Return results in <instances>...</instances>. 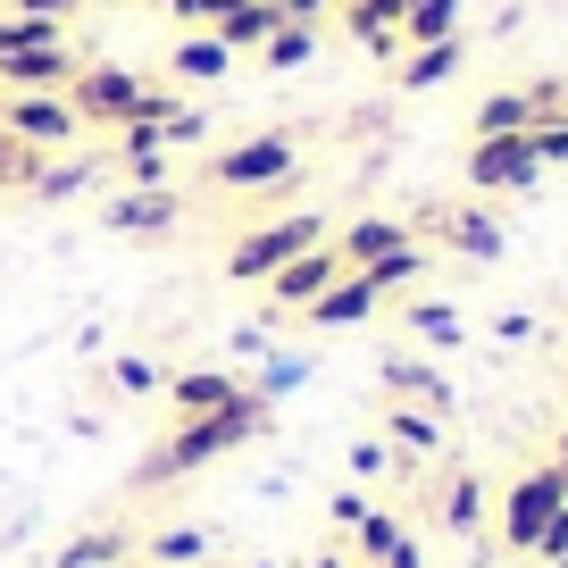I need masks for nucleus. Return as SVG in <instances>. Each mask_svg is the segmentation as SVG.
Segmentation results:
<instances>
[{
    "label": "nucleus",
    "mask_w": 568,
    "mask_h": 568,
    "mask_svg": "<svg viewBox=\"0 0 568 568\" xmlns=\"http://www.w3.org/2000/svg\"><path fill=\"white\" fill-rule=\"evenodd\" d=\"M267 426V402L260 393H243V402H226V409H210V418H184L176 435H168L151 460L134 468V485L151 494V485H176V477H193V468H210V460H226V452H243L251 435Z\"/></svg>",
    "instance_id": "obj_1"
},
{
    "label": "nucleus",
    "mask_w": 568,
    "mask_h": 568,
    "mask_svg": "<svg viewBox=\"0 0 568 568\" xmlns=\"http://www.w3.org/2000/svg\"><path fill=\"white\" fill-rule=\"evenodd\" d=\"M310 243H326V217H318V210H284V217L251 226L243 243L226 251V276H243V284H267L284 260H302Z\"/></svg>",
    "instance_id": "obj_2"
},
{
    "label": "nucleus",
    "mask_w": 568,
    "mask_h": 568,
    "mask_svg": "<svg viewBox=\"0 0 568 568\" xmlns=\"http://www.w3.org/2000/svg\"><path fill=\"white\" fill-rule=\"evenodd\" d=\"M293 168H302L293 134H251V142H226L210 160V184L217 193H267V184H284Z\"/></svg>",
    "instance_id": "obj_3"
},
{
    "label": "nucleus",
    "mask_w": 568,
    "mask_h": 568,
    "mask_svg": "<svg viewBox=\"0 0 568 568\" xmlns=\"http://www.w3.org/2000/svg\"><path fill=\"white\" fill-rule=\"evenodd\" d=\"M568 510V468H527V477L510 485V501H501V544L510 551H535V535H544V518Z\"/></svg>",
    "instance_id": "obj_4"
},
{
    "label": "nucleus",
    "mask_w": 568,
    "mask_h": 568,
    "mask_svg": "<svg viewBox=\"0 0 568 568\" xmlns=\"http://www.w3.org/2000/svg\"><path fill=\"white\" fill-rule=\"evenodd\" d=\"M468 184H477V193H535V184H544V160H535L527 134H477L468 142Z\"/></svg>",
    "instance_id": "obj_5"
},
{
    "label": "nucleus",
    "mask_w": 568,
    "mask_h": 568,
    "mask_svg": "<svg viewBox=\"0 0 568 568\" xmlns=\"http://www.w3.org/2000/svg\"><path fill=\"white\" fill-rule=\"evenodd\" d=\"M0 134L34 142V151H68L84 125H75L68 92H0Z\"/></svg>",
    "instance_id": "obj_6"
},
{
    "label": "nucleus",
    "mask_w": 568,
    "mask_h": 568,
    "mask_svg": "<svg viewBox=\"0 0 568 568\" xmlns=\"http://www.w3.org/2000/svg\"><path fill=\"white\" fill-rule=\"evenodd\" d=\"M68 109H75V125H125L142 109V75L134 68H75Z\"/></svg>",
    "instance_id": "obj_7"
},
{
    "label": "nucleus",
    "mask_w": 568,
    "mask_h": 568,
    "mask_svg": "<svg viewBox=\"0 0 568 568\" xmlns=\"http://www.w3.org/2000/svg\"><path fill=\"white\" fill-rule=\"evenodd\" d=\"M335 276H343V251H335V234H326V243H310L302 260H284L276 276H267V318H276V310H310Z\"/></svg>",
    "instance_id": "obj_8"
},
{
    "label": "nucleus",
    "mask_w": 568,
    "mask_h": 568,
    "mask_svg": "<svg viewBox=\"0 0 568 568\" xmlns=\"http://www.w3.org/2000/svg\"><path fill=\"white\" fill-rule=\"evenodd\" d=\"M418 226H435L460 260H477V267H494L501 251H510V234H501L494 210H418Z\"/></svg>",
    "instance_id": "obj_9"
},
{
    "label": "nucleus",
    "mask_w": 568,
    "mask_h": 568,
    "mask_svg": "<svg viewBox=\"0 0 568 568\" xmlns=\"http://www.w3.org/2000/svg\"><path fill=\"white\" fill-rule=\"evenodd\" d=\"M176 217H184V201L168 193V184H125V193L101 210V226L109 234H168Z\"/></svg>",
    "instance_id": "obj_10"
},
{
    "label": "nucleus",
    "mask_w": 568,
    "mask_h": 568,
    "mask_svg": "<svg viewBox=\"0 0 568 568\" xmlns=\"http://www.w3.org/2000/svg\"><path fill=\"white\" fill-rule=\"evenodd\" d=\"M75 84V51L42 42V51H9L0 59V92H68Z\"/></svg>",
    "instance_id": "obj_11"
},
{
    "label": "nucleus",
    "mask_w": 568,
    "mask_h": 568,
    "mask_svg": "<svg viewBox=\"0 0 568 568\" xmlns=\"http://www.w3.org/2000/svg\"><path fill=\"white\" fill-rule=\"evenodd\" d=\"M460 59H468V34H452V42H409V51L393 59V84H402V92H444L452 75H460Z\"/></svg>",
    "instance_id": "obj_12"
},
{
    "label": "nucleus",
    "mask_w": 568,
    "mask_h": 568,
    "mask_svg": "<svg viewBox=\"0 0 568 568\" xmlns=\"http://www.w3.org/2000/svg\"><path fill=\"white\" fill-rule=\"evenodd\" d=\"M376 310H385V293H376V284L359 276V267H343V276L326 284V293L302 310V318H310V326H368Z\"/></svg>",
    "instance_id": "obj_13"
},
{
    "label": "nucleus",
    "mask_w": 568,
    "mask_h": 568,
    "mask_svg": "<svg viewBox=\"0 0 568 568\" xmlns=\"http://www.w3.org/2000/svg\"><path fill=\"white\" fill-rule=\"evenodd\" d=\"M376 376H385V393H393V402H418V409H435V418H444V409H452V376L435 368V359L385 352V368H376Z\"/></svg>",
    "instance_id": "obj_14"
},
{
    "label": "nucleus",
    "mask_w": 568,
    "mask_h": 568,
    "mask_svg": "<svg viewBox=\"0 0 568 568\" xmlns=\"http://www.w3.org/2000/svg\"><path fill=\"white\" fill-rule=\"evenodd\" d=\"M402 9L409 0H343V34L376 59H402Z\"/></svg>",
    "instance_id": "obj_15"
},
{
    "label": "nucleus",
    "mask_w": 568,
    "mask_h": 568,
    "mask_svg": "<svg viewBox=\"0 0 568 568\" xmlns=\"http://www.w3.org/2000/svg\"><path fill=\"white\" fill-rule=\"evenodd\" d=\"M118 168H125V184H168V142H160V125H151V118H125L118 125Z\"/></svg>",
    "instance_id": "obj_16"
},
{
    "label": "nucleus",
    "mask_w": 568,
    "mask_h": 568,
    "mask_svg": "<svg viewBox=\"0 0 568 568\" xmlns=\"http://www.w3.org/2000/svg\"><path fill=\"white\" fill-rule=\"evenodd\" d=\"M251 385H234L226 368H184V376H168V402L184 409V418H210V409H226V402H243Z\"/></svg>",
    "instance_id": "obj_17"
},
{
    "label": "nucleus",
    "mask_w": 568,
    "mask_h": 568,
    "mask_svg": "<svg viewBox=\"0 0 568 568\" xmlns=\"http://www.w3.org/2000/svg\"><path fill=\"white\" fill-rule=\"evenodd\" d=\"M402 243H418V234H409L402 217H352V226L335 234L343 267H368V260H385V251H402Z\"/></svg>",
    "instance_id": "obj_18"
},
{
    "label": "nucleus",
    "mask_w": 568,
    "mask_h": 568,
    "mask_svg": "<svg viewBox=\"0 0 568 568\" xmlns=\"http://www.w3.org/2000/svg\"><path fill=\"white\" fill-rule=\"evenodd\" d=\"M385 444L402 452V460H426V452H444V418L418 409V402H393L385 409Z\"/></svg>",
    "instance_id": "obj_19"
},
{
    "label": "nucleus",
    "mask_w": 568,
    "mask_h": 568,
    "mask_svg": "<svg viewBox=\"0 0 568 568\" xmlns=\"http://www.w3.org/2000/svg\"><path fill=\"white\" fill-rule=\"evenodd\" d=\"M276 26H284V9H276V0H234V9H226L217 26H210V34L226 42L234 59H243V51H260V42L276 34Z\"/></svg>",
    "instance_id": "obj_20"
},
{
    "label": "nucleus",
    "mask_w": 568,
    "mask_h": 568,
    "mask_svg": "<svg viewBox=\"0 0 568 568\" xmlns=\"http://www.w3.org/2000/svg\"><path fill=\"white\" fill-rule=\"evenodd\" d=\"M168 75H176V84H217V75H234V51L217 34H184L176 59H168Z\"/></svg>",
    "instance_id": "obj_21"
},
{
    "label": "nucleus",
    "mask_w": 568,
    "mask_h": 568,
    "mask_svg": "<svg viewBox=\"0 0 568 568\" xmlns=\"http://www.w3.org/2000/svg\"><path fill=\"white\" fill-rule=\"evenodd\" d=\"M460 9H468V0H409V9H402V51H409V42H452V34H468Z\"/></svg>",
    "instance_id": "obj_22"
},
{
    "label": "nucleus",
    "mask_w": 568,
    "mask_h": 568,
    "mask_svg": "<svg viewBox=\"0 0 568 568\" xmlns=\"http://www.w3.org/2000/svg\"><path fill=\"white\" fill-rule=\"evenodd\" d=\"M318 51H326V34H318V26H293V18H284L276 34L260 42L267 75H302V68H310V59H318Z\"/></svg>",
    "instance_id": "obj_23"
},
{
    "label": "nucleus",
    "mask_w": 568,
    "mask_h": 568,
    "mask_svg": "<svg viewBox=\"0 0 568 568\" xmlns=\"http://www.w3.org/2000/svg\"><path fill=\"white\" fill-rule=\"evenodd\" d=\"M310 368H318L310 352H267V359H260V376H251V393H260V402L276 409L284 393H302V385H310Z\"/></svg>",
    "instance_id": "obj_24"
},
{
    "label": "nucleus",
    "mask_w": 568,
    "mask_h": 568,
    "mask_svg": "<svg viewBox=\"0 0 568 568\" xmlns=\"http://www.w3.org/2000/svg\"><path fill=\"white\" fill-rule=\"evenodd\" d=\"M118 560H134V544H125L118 527H92V535H68V544H59V568H118Z\"/></svg>",
    "instance_id": "obj_25"
},
{
    "label": "nucleus",
    "mask_w": 568,
    "mask_h": 568,
    "mask_svg": "<svg viewBox=\"0 0 568 568\" xmlns=\"http://www.w3.org/2000/svg\"><path fill=\"white\" fill-rule=\"evenodd\" d=\"M468 125H477V134H527V125H535V101H527V84H518V92H485V101H477V118H468Z\"/></svg>",
    "instance_id": "obj_26"
},
{
    "label": "nucleus",
    "mask_w": 568,
    "mask_h": 568,
    "mask_svg": "<svg viewBox=\"0 0 568 568\" xmlns=\"http://www.w3.org/2000/svg\"><path fill=\"white\" fill-rule=\"evenodd\" d=\"M142 560L151 568H193V560H210V535L201 527H160L151 544H142Z\"/></svg>",
    "instance_id": "obj_27"
},
{
    "label": "nucleus",
    "mask_w": 568,
    "mask_h": 568,
    "mask_svg": "<svg viewBox=\"0 0 568 568\" xmlns=\"http://www.w3.org/2000/svg\"><path fill=\"white\" fill-rule=\"evenodd\" d=\"M359 276H368L376 293H409V284L426 276V243H402V251H385V260H368Z\"/></svg>",
    "instance_id": "obj_28"
},
{
    "label": "nucleus",
    "mask_w": 568,
    "mask_h": 568,
    "mask_svg": "<svg viewBox=\"0 0 568 568\" xmlns=\"http://www.w3.org/2000/svg\"><path fill=\"white\" fill-rule=\"evenodd\" d=\"M409 335L435 343V352H452V343H468V326H460V310H452V302H409Z\"/></svg>",
    "instance_id": "obj_29"
},
{
    "label": "nucleus",
    "mask_w": 568,
    "mask_h": 568,
    "mask_svg": "<svg viewBox=\"0 0 568 568\" xmlns=\"http://www.w3.org/2000/svg\"><path fill=\"white\" fill-rule=\"evenodd\" d=\"M109 385L134 393V402H151V393H168V368L151 352H118V359H109Z\"/></svg>",
    "instance_id": "obj_30"
},
{
    "label": "nucleus",
    "mask_w": 568,
    "mask_h": 568,
    "mask_svg": "<svg viewBox=\"0 0 568 568\" xmlns=\"http://www.w3.org/2000/svg\"><path fill=\"white\" fill-rule=\"evenodd\" d=\"M92 176H101L92 160H51V168H34V201H68V193H84Z\"/></svg>",
    "instance_id": "obj_31"
},
{
    "label": "nucleus",
    "mask_w": 568,
    "mask_h": 568,
    "mask_svg": "<svg viewBox=\"0 0 568 568\" xmlns=\"http://www.w3.org/2000/svg\"><path fill=\"white\" fill-rule=\"evenodd\" d=\"M444 527H452V535H477V527H485V485H477V477H452V494H444Z\"/></svg>",
    "instance_id": "obj_32"
},
{
    "label": "nucleus",
    "mask_w": 568,
    "mask_h": 568,
    "mask_svg": "<svg viewBox=\"0 0 568 568\" xmlns=\"http://www.w3.org/2000/svg\"><path fill=\"white\" fill-rule=\"evenodd\" d=\"M402 535H409V527H402V518H393V510H368V518H359V527H352V544L368 551V560H385V551L402 544Z\"/></svg>",
    "instance_id": "obj_33"
},
{
    "label": "nucleus",
    "mask_w": 568,
    "mask_h": 568,
    "mask_svg": "<svg viewBox=\"0 0 568 568\" xmlns=\"http://www.w3.org/2000/svg\"><path fill=\"white\" fill-rule=\"evenodd\" d=\"M527 142H535V160H544V168H560L568 160V118H535Z\"/></svg>",
    "instance_id": "obj_34"
},
{
    "label": "nucleus",
    "mask_w": 568,
    "mask_h": 568,
    "mask_svg": "<svg viewBox=\"0 0 568 568\" xmlns=\"http://www.w3.org/2000/svg\"><path fill=\"white\" fill-rule=\"evenodd\" d=\"M527 101H535V118H568V75H535Z\"/></svg>",
    "instance_id": "obj_35"
},
{
    "label": "nucleus",
    "mask_w": 568,
    "mask_h": 568,
    "mask_svg": "<svg viewBox=\"0 0 568 568\" xmlns=\"http://www.w3.org/2000/svg\"><path fill=\"white\" fill-rule=\"evenodd\" d=\"M226 9H234V0H168V18H184L193 34H210V26L226 18Z\"/></svg>",
    "instance_id": "obj_36"
},
{
    "label": "nucleus",
    "mask_w": 568,
    "mask_h": 568,
    "mask_svg": "<svg viewBox=\"0 0 568 568\" xmlns=\"http://www.w3.org/2000/svg\"><path fill=\"white\" fill-rule=\"evenodd\" d=\"M201 134H210V109H193V101L176 118H160V142H201Z\"/></svg>",
    "instance_id": "obj_37"
},
{
    "label": "nucleus",
    "mask_w": 568,
    "mask_h": 568,
    "mask_svg": "<svg viewBox=\"0 0 568 568\" xmlns=\"http://www.w3.org/2000/svg\"><path fill=\"white\" fill-rule=\"evenodd\" d=\"M9 9H26V18H51V26H68L75 9H92V0H9Z\"/></svg>",
    "instance_id": "obj_38"
},
{
    "label": "nucleus",
    "mask_w": 568,
    "mask_h": 568,
    "mask_svg": "<svg viewBox=\"0 0 568 568\" xmlns=\"http://www.w3.org/2000/svg\"><path fill=\"white\" fill-rule=\"evenodd\" d=\"M385 460H393V444H352V477H385Z\"/></svg>",
    "instance_id": "obj_39"
},
{
    "label": "nucleus",
    "mask_w": 568,
    "mask_h": 568,
    "mask_svg": "<svg viewBox=\"0 0 568 568\" xmlns=\"http://www.w3.org/2000/svg\"><path fill=\"white\" fill-rule=\"evenodd\" d=\"M368 510H376L368 494H335V527H343V535H352V527H359V518H368Z\"/></svg>",
    "instance_id": "obj_40"
},
{
    "label": "nucleus",
    "mask_w": 568,
    "mask_h": 568,
    "mask_svg": "<svg viewBox=\"0 0 568 568\" xmlns=\"http://www.w3.org/2000/svg\"><path fill=\"white\" fill-rule=\"evenodd\" d=\"M276 9H284V18H293V26H318L326 9H343V0H276Z\"/></svg>",
    "instance_id": "obj_41"
},
{
    "label": "nucleus",
    "mask_w": 568,
    "mask_h": 568,
    "mask_svg": "<svg viewBox=\"0 0 568 568\" xmlns=\"http://www.w3.org/2000/svg\"><path fill=\"white\" fill-rule=\"evenodd\" d=\"M234 352H251V359H267L276 343H267V326H234Z\"/></svg>",
    "instance_id": "obj_42"
},
{
    "label": "nucleus",
    "mask_w": 568,
    "mask_h": 568,
    "mask_svg": "<svg viewBox=\"0 0 568 568\" xmlns=\"http://www.w3.org/2000/svg\"><path fill=\"white\" fill-rule=\"evenodd\" d=\"M494 335H501V343H527L535 318H527V310H510V318H494Z\"/></svg>",
    "instance_id": "obj_43"
},
{
    "label": "nucleus",
    "mask_w": 568,
    "mask_h": 568,
    "mask_svg": "<svg viewBox=\"0 0 568 568\" xmlns=\"http://www.w3.org/2000/svg\"><path fill=\"white\" fill-rule=\"evenodd\" d=\"M376 568H426V551H418V544H409V535H402V544H393V551H385V560H376Z\"/></svg>",
    "instance_id": "obj_44"
},
{
    "label": "nucleus",
    "mask_w": 568,
    "mask_h": 568,
    "mask_svg": "<svg viewBox=\"0 0 568 568\" xmlns=\"http://www.w3.org/2000/svg\"><path fill=\"white\" fill-rule=\"evenodd\" d=\"M310 568H343V551H318V560H310Z\"/></svg>",
    "instance_id": "obj_45"
},
{
    "label": "nucleus",
    "mask_w": 568,
    "mask_h": 568,
    "mask_svg": "<svg viewBox=\"0 0 568 568\" xmlns=\"http://www.w3.org/2000/svg\"><path fill=\"white\" fill-rule=\"evenodd\" d=\"M551 468H568V435H560V444H551Z\"/></svg>",
    "instance_id": "obj_46"
},
{
    "label": "nucleus",
    "mask_w": 568,
    "mask_h": 568,
    "mask_svg": "<svg viewBox=\"0 0 568 568\" xmlns=\"http://www.w3.org/2000/svg\"><path fill=\"white\" fill-rule=\"evenodd\" d=\"M527 568H568V551H560V560H527Z\"/></svg>",
    "instance_id": "obj_47"
},
{
    "label": "nucleus",
    "mask_w": 568,
    "mask_h": 568,
    "mask_svg": "<svg viewBox=\"0 0 568 568\" xmlns=\"http://www.w3.org/2000/svg\"><path fill=\"white\" fill-rule=\"evenodd\" d=\"M118 568H151V560H118Z\"/></svg>",
    "instance_id": "obj_48"
},
{
    "label": "nucleus",
    "mask_w": 568,
    "mask_h": 568,
    "mask_svg": "<svg viewBox=\"0 0 568 568\" xmlns=\"http://www.w3.org/2000/svg\"><path fill=\"white\" fill-rule=\"evenodd\" d=\"M142 9H168V0H142Z\"/></svg>",
    "instance_id": "obj_49"
},
{
    "label": "nucleus",
    "mask_w": 568,
    "mask_h": 568,
    "mask_svg": "<svg viewBox=\"0 0 568 568\" xmlns=\"http://www.w3.org/2000/svg\"><path fill=\"white\" fill-rule=\"evenodd\" d=\"M0 210H9V193H0Z\"/></svg>",
    "instance_id": "obj_50"
},
{
    "label": "nucleus",
    "mask_w": 568,
    "mask_h": 568,
    "mask_svg": "<svg viewBox=\"0 0 568 568\" xmlns=\"http://www.w3.org/2000/svg\"><path fill=\"white\" fill-rule=\"evenodd\" d=\"M260 568H276V560H260Z\"/></svg>",
    "instance_id": "obj_51"
}]
</instances>
